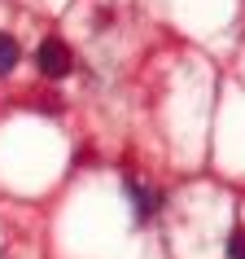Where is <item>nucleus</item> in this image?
<instances>
[{"mask_svg": "<svg viewBox=\"0 0 245 259\" xmlns=\"http://www.w3.org/2000/svg\"><path fill=\"white\" fill-rule=\"evenodd\" d=\"M35 66L48 75V79H62V75H70V49L57 35H48V40H40V49H35Z\"/></svg>", "mask_w": 245, "mask_h": 259, "instance_id": "1", "label": "nucleus"}, {"mask_svg": "<svg viewBox=\"0 0 245 259\" xmlns=\"http://www.w3.org/2000/svg\"><path fill=\"white\" fill-rule=\"evenodd\" d=\"M18 57H22V49H18V40L9 35V31H0V75H9V70L18 66Z\"/></svg>", "mask_w": 245, "mask_h": 259, "instance_id": "2", "label": "nucleus"}, {"mask_svg": "<svg viewBox=\"0 0 245 259\" xmlns=\"http://www.w3.org/2000/svg\"><path fill=\"white\" fill-rule=\"evenodd\" d=\"M127 189H132V198H136V215H140V220H149V215H153V206H158V193L145 189V185H127Z\"/></svg>", "mask_w": 245, "mask_h": 259, "instance_id": "3", "label": "nucleus"}, {"mask_svg": "<svg viewBox=\"0 0 245 259\" xmlns=\"http://www.w3.org/2000/svg\"><path fill=\"white\" fill-rule=\"evenodd\" d=\"M228 259H245V229H236L228 237Z\"/></svg>", "mask_w": 245, "mask_h": 259, "instance_id": "4", "label": "nucleus"}]
</instances>
